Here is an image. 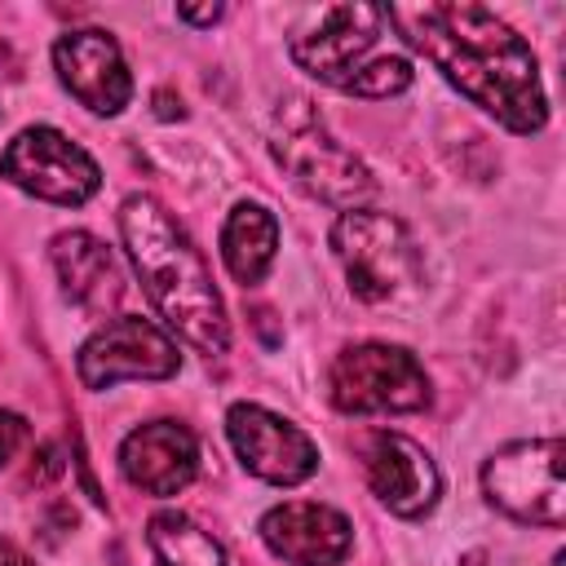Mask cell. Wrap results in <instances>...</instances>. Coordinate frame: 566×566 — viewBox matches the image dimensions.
I'll return each instance as SVG.
<instances>
[{
	"instance_id": "obj_13",
	"label": "cell",
	"mask_w": 566,
	"mask_h": 566,
	"mask_svg": "<svg viewBox=\"0 0 566 566\" xmlns=\"http://www.w3.org/2000/svg\"><path fill=\"white\" fill-rule=\"evenodd\" d=\"M367 482H371V495L398 517L429 513L442 491V478L429 451L407 433H389V429L367 438Z\"/></svg>"
},
{
	"instance_id": "obj_20",
	"label": "cell",
	"mask_w": 566,
	"mask_h": 566,
	"mask_svg": "<svg viewBox=\"0 0 566 566\" xmlns=\"http://www.w3.org/2000/svg\"><path fill=\"white\" fill-rule=\"evenodd\" d=\"M0 566H31V557L18 548V544H9V539H0Z\"/></svg>"
},
{
	"instance_id": "obj_3",
	"label": "cell",
	"mask_w": 566,
	"mask_h": 566,
	"mask_svg": "<svg viewBox=\"0 0 566 566\" xmlns=\"http://www.w3.org/2000/svg\"><path fill=\"white\" fill-rule=\"evenodd\" d=\"M385 9L376 4H327L314 27L292 35V62L314 80L354 97H394L411 88V62L389 53L371 57L380 44Z\"/></svg>"
},
{
	"instance_id": "obj_21",
	"label": "cell",
	"mask_w": 566,
	"mask_h": 566,
	"mask_svg": "<svg viewBox=\"0 0 566 566\" xmlns=\"http://www.w3.org/2000/svg\"><path fill=\"white\" fill-rule=\"evenodd\" d=\"M155 102H159V115H164V119L181 115V106H172V93H155Z\"/></svg>"
},
{
	"instance_id": "obj_5",
	"label": "cell",
	"mask_w": 566,
	"mask_h": 566,
	"mask_svg": "<svg viewBox=\"0 0 566 566\" xmlns=\"http://www.w3.org/2000/svg\"><path fill=\"white\" fill-rule=\"evenodd\" d=\"M332 252L345 265L349 292L367 305L394 301L420 283V248L411 230L389 212H340L332 226Z\"/></svg>"
},
{
	"instance_id": "obj_4",
	"label": "cell",
	"mask_w": 566,
	"mask_h": 566,
	"mask_svg": "<svg viewBox=\"0 0 566 566\" xmlns=\"http://www.w3.org/2000/svg\"><path fill=\"white\" fill-rule=\"evenodd\" d=\"M270 150L279 168L318 203L354 212L376 195V177L367 172V164L327 133V124L305 97L279 102L274 124H270Z\"/></svg>"
},
{
	"instance_id": "obj_10",
	"label": "cell",
	"mask_w": 566,
	"mask_h": 566,
	"mask_svg": "<svg viewBox=\"0 0 566 566\" xmlns=\"http://www.w3.org/2000/svg\"><path fill=\"white\" fill-rule=\"evenodd\" d=\"M226 433L243 469L261 482L296 486L318 469V447L310 442V433L256 402H234L226 411Z\"/></svg>"
},
{
	"instance_id": "obj_17",
	"label": "cell",
	"mask_w": 566,
	"mask_h": 566,
	"mask_svg": "<svg viewBox=\"0 0 566 566\" xmlns=\"http://www.w3.org/2000/svg\"><path fill=\"white\" fill-rule=\"evenodd\" d=\"M146 544L155 553V566H226V548L186 513H155L146 526Z\"/></svg>"
},
{
	"instance_id": "obj_18",
	"label": "cell",
	"mask_w": 566,
	"mask_h": 566,
	"mask_svg": "<svg viewBox=\"0 0 566 566\" xmlns=\"http://www.w3.org/2000/svg\"><path fill=\"white\" fill-rule=\"evenodd\" d=\"M27 442V420L13 416V411H0V464Z\"/></svg>"
},
{
	"instance_id": "obj_1",
	"label": "cell",
	"mask_w": 566,
	"mask_h": 566,
	"mask_svg": "<svg viewBox=\"0 0 566 566\" xmlns=\"http://www.w3.org/2000/svg\"><path fill=\"white\" fill-rule=\"evenodd\" d=\"M385 22L424 53L447 84L513 133H539L548 102L531 44L482 4H389Z\"/></svg>"
},
{
	"instance_id": "obj_14",
	"label": "cell",
	"mask_w": 566,
	"mask_h": 566,
	"mask_svg": "<svg viewBox=\"0 0 566 566\" xmlns=\"http://www.w3.org/2000/svg\"><path fill=\"white\" fill-rule=\"evenodd\" d=\"M119 469L146 495H177L199 473V442L177 420H150L124 438Z\"/></svg>"
},
{
	"instance_id": "obj_16",
	"label": "cell",
	"mask_w": 566,
	"mask_h": 566,
	"mask_svg": "<svg viewBox=\"0 0 566 566\" xmlns=\"http://www.w3.org/2000/svg\"><path fill=\"white\" fill-rule=\"evenodd\" d=\"M274 252H279V221L270 208L261 203H234L226 226H221V256H226V270L248 287V283H261L265 270L274 265Z\"/></svg>"
},
{
	"instance_id": "obj_11",
	"label": "cell",
	"mask_w": 566,
	"mask_h": 566,
	"mask_svg": "<svg viewBox=\"0 0 566 566\" xmlns=\"http://www.w3.org/2000/svg\"><path fill=\"white\" fill-rule=\"evenodd\" d=\"M53 66H57V80L71 88V97L97 115H119L133 97L128 62H124L115 35H106L97 27L57 35Z\"/></svg>"
},
{
	"instance_id": "obj_19",
	"label": "cell",
	"mask_w": 566,
	"mask_h": 566,
	"mask_svg": "<svg viewBox=\"0 0 566 566\" xmlns=\"http://www.w3.org/2000/svg\"><path fill=\"white\" fill-rule=\"evenodd\" d=\"M177 18H186V22H217V18H221V4H203V9L181 4V9H177Z\"/></svg>"
},
{
	"instance_id": "obj_15",
	"label": "cell",
	"mask_w": 566,
	"mask_h": 566,
	"mask_svg": "<svg viewBox=\"0 0 566 566\" xmlns=\"http://www.w3.org/2000/svg\"><path fill=\"white\" fill-rule=\"evenodd\" d=\"M53 265L57 279L66 287V296L84 310H106L119 296V274H115V256L106 252V243L88 230H62L53 239Z\"/></svg>"
},
{
	"instance_id": "obj_7",
	"label": "cell",
	"mask_w": 566,
	"mask_h": 566,
	"mask_svg": "<svg viewBox=\"0 0 566 566\" xmlns=\"http://www.w3.org/2000/svg\"><path fill=\"white\" fill-rule=\"evenodd\" d=\"M486 500L526 526H562L566 522V482H562V442L531 438L509 442L482 464Z\"/></svg>"
},
{
	"instance_id": "obj_8",
	"label": "cell",
	"mask_w": 566,
	"mask_h": 566,
	"mask_svg": "<svg viewBox=\"0 0 566 566\" xmlns=\"http://www.w3.org/2000/svg\"><path fill=\"white\" fill-rule=\"evenodd\" d=\"M0 177H9L18 190H27L35 199L66 203V208L88 203L97 195V186H102V172H97L93 155L84 146H75L66 133L49 128V124L22 128L4 146Z\"/></svg>"
},
{
	"instance_id": "obj_12",
	"label": "cell",
	"mask_w": 566,
	"mask_h": 566,
	"mask_svg": "<svg viewBox=\"0 0 566 566\" xmlns=\"http://www.w3.org/2000/svg\"><path fill=\"white\" fill-rule=\"evenodd\" d=\"M261 539L287 566H340L354 548V526L332 504L287 500L261 517Z\"/></svg>"
},
{
	"instance_id": "obj_9",
	"label": "cell",
	"mask_w": 566,
	"mask_h": 566,
	"mask_svg": "<svg viewBox=\"0 0 566 566\" xmlns=\"http://www.w3.org/2000/svg\"><path fill=\"white\" fill-rule=\"evenodd\" d=\"M177 367H181L177 340L142 314L111 318L80 345L75 358L84 389H115L119 380H168Z\"/></svg>"
},
{
	"instance_id": "obj_22",
	"label": "cell",
	"mask_w": 566,
	"mask_h": 566,
	"mask_svg": "<svg viewBox=\"0 0 566 566\" xmlns=\"http://www.w3.org/2000/svg\"><path fill=\"white\" fill-rule=\"evenodd\" d=\"M562 562H566V557H562V553H557V557H553V566H562Z\"/></svg>"
},
{
	"instance_id": "obj_2",
	"label": "cell",
	"mask_w": 566,
	"mask_h": 566,
	"mask_svg": "<svg viewBox=\"0 0 566 566\" xmlns=\"http://www.w3.org/2000/svg\"><path fill=\"white\" fill-rule=\"evenodd\" d=\"M119 234L159 318L199 354H226L230 323L221 292L212 287L208 261L195 248V239L177 226V217L150 195H128L119 203Z\"/></svg>"
},
{
	"instance_id": "obj_6",
	"label": "cell",
	"mask_w": 566,
	"mask_h": 566,
	"mask_svg": "<svg viewBox=\"0 0 566 566\" xmlns=\"http://www.w3.org/2000/svg\"><path fill=\"white\" fill-rule=\"evenodd\" d=\"M327 398L336 411L376 416V411H420L429 407V376L424 367L398 345H349L332 358Z\"/></svg>"
}]
</instances>
